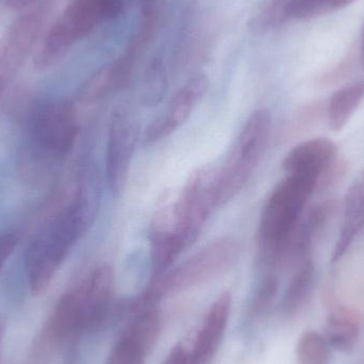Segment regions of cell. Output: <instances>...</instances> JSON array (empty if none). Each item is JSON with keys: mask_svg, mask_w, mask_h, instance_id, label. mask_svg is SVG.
<instances>
[{"mask_svg": "<svg viewBox=\"0 0 364 364\" xmlns=\"http://www.w3.org/2000/svg\"><path fill=\"white\" fill-rule=\"evenodd\" d=\"M97 190L87 179L62 195L49 207L46 218L26 252V272L32 294H43L97 211Z\"/></svg>", "mask_w": 364, "mask_h": 364, "instance_id": "6da1fadb", "label": "cell"}, {"mask_svg": "<svg viewBox=\"0 0 364 364\" xmlns=\"http://www.w3.org/2000/svg\"><path fill=\"white\" fill-rule=\"evenodd\" d=\"M114 275L108 264L92 267L58 301L45 327V338L64 344L102 324L110 308Z\"/></svg>", "mask_w": 364, "mask_h": 364, "instance_id": "7a4b0ae2", "label": "cell"}, {"mask_svg": "<svg viewBox=\"0 0 364 364\" xmlns=\"http://www.w3.org/2000/svg\"><path fill=\"white\" fill-rule=\"evenodd\" d=\"M318 186L312 177L287 175L269 195L258 228L259 267L275 273L306 205Z\"/></svg>", "mask_w": 364, "mask_h": 364, "instance_id": "3957f363", "label": "cell"}, {"mask_svg": "<svg viewBox=\"0 0 364 364\" xmlns=\"http://www.w3.org/2000/svg\"><path fill=\"white\" fill-rule=\"evenodd\" d=\"M218 168L207 164L188 176L176 200L164 205L166 232L184 250L196 241L205 222L218 207Z\"/></svg>", "mask_w": 364, "mask_h": 364, "instance_id": "277c9868", "label": "cell"}, {"mask_svg": "<svg viewBox=\"0 0 364 364\" xmlns=\"http://www.w3.org/2000/svg\"><path fill=\"white\" fill-rule=\"evenodd\" d=\"M271 132L269 110L260 109L250 114L226 161L218 168V205H226L243 190L267 151Z\"/></svg>", "mask_w": 364, "mask_h": 364, "instance_id": "5b68a950", "label": "cell"}, {"mask_svg": "<svg viewBox=\"0 0 364 364\" xmlns=\"http://www.w3.org/2000/svg\"><path fill=\"white\" fill-rule=\"evenodd\" d=\"M241 257V246L233 237L214 240L176 267L159 276L146 299L178 294L215 279L232 269Z\"/></svg>", "mask_w": 364, "mask_h": 364, "instance_id": "8992f818", "label": "cell"}, {"mask_svg": "<svg viewBox=\"0 0 364 364\" xmlns=\"http://www.w3.org/2000/svg\"><path fill=\"white\" fill-rule=\"evenodd\" d=\"M104 21H107L104 0H72L45 34L34 55V65L38 70L55 65Z\"/></svg>", "mask_w": 364, "mask_h": 364, "instance_id": "52a82bcc", "label": "cell"}, {"mask_svg": "<svg viewBox=\"0 0 364 364\" xmlns=\"http://www.w3.org/2000/svg\"><path fill=\"white\" fill-rule=\"evenodd\" d=\"M80 128L74 104L49 100L34 105L27 117V134L36 153L46 158L65 157L72 151Z\"/></svg>", "mask_w": 364, "mask_h": 364, "instance_id": "ba28073f", "label": "cell"}, {"mask_svg": "<svg viewBox=\"0 0 364 364\" xmlns=\"http://www.w3.org/2000/svg\"><path fill=\"white\" fill-rule=\"evenodd\" d=\"M136 138L138 129L132 112L126 108L113 110L107 141L106 176L109 188L115 196H119L125 188Z\"/></svg>", "mask_w": 364, "mask_h": 364, "instance_id": "9c48e42d", "label": "cell"}, {"mask_svg": "<svg viewBox=\"0 0 364 364\" xmlns=\"http://www.w3.org/2000/svg\"><path fill=\"white\" fill-rule=\"evenodd\" d=\"M46 12L38 6L15 19L0 44V96L25 63L38 38Z\"/></svg>", "mask_w": 364, "mask_h": 364, "instance_id": "30bf717a", "label": "cell"}, {"mask_svg": "<svg viewBox=\"0 0 364 364\" xmlns=\"http://www.w3.org/2000/svg\"><path fill=\"white\" fill-rule=\"evenodd\" d=\"M208 90L205 75L197 74L188 79L174 94L166 110L158 115L144 134L146 144L160 142L172 136L190 119Z\"/></svg>", "mask_w": 364, "mask_h": 364, "instance_id": "8fae6325", "label": "cell"}, {"mask_svg": "<svg viewBox=\"0 0 364 364\" xmlns=\"http://www.w3.org/2000/svg\"><path fill=\"white\" fill-rule=\"evenodd\" d=\"M161 325L151 316H138L122 331L106 364H145L157 346Z\"/></svg>", "mask_w": 364, "mask_h": 364, "instance_id": "7c38bea8", "label": "cell"}, {"mask_svg": "<svg viewBox=\"0 0 364 364\" xmlns=\"http://www.w3.org/2000/svg\"><path fill=\"white\" fill-rule=\"evenodd\" d=\"M231 310V295L223 292L212 303L192 340L196 364H211L222 344Z\"/></svg>", "mask_w": 364, "mask_h": 364, "instance_id": "4fadbf2b", "label": "cell"}, {"mask_svg": "<svg viewBox=\"0 0 364 364\" xmlns=\"http://www.w3.org/2000/svg\"><path fill=\"white\" fill-rule=\"evenodd\" d=\"M337 145L326 138L312 139L296 145L282 162L286 175L318 179L335 164Z\"/></svg>", "mask_w": 364, "mask_h": 364, "instance_id": "5bb4252c", "label": "cell"}, {"mask_svg": "<svg viewBox=\"0 0 364 364\" xmlns=\"http://www.w3.org/2000/svg\"><path fill=\"white\" fill-rule=\"evenodd\" d=\"M333 209V203L325 201L310 208L305 215L301 216L284 248L280 267L292 265L299 267L307 260L308 252L311 250L314 240L326 224Z\"/></svg>", "mask_w": 364, "mask_h": 364, "instance_id": "9a60e30c", "label": "cell"}, {"mask_svg": "<svg viewBox=\"0 0 364 364\" xmlns=\"http://www.w3.org/2000/svg\"><path fill=\"white\" fill-rule=\"evenodd\" d=\"M364 228V173L353 182L344 200L343 226L333 254L337 262L348 252L357 235Z\"/></svg>", "mask_w": 364, "mask_h": 364, "instance_id": "2e32d148", "label": "cell"}, {"mask_svg": "<svg viewBox=\"0 0 364 364\" xmlns=\"http://www.w3.org/2000/svg\"><path fill=\"white\" fill-rule=\"evenodd\" d=\"M360 333L356 314L346 308H338L327 318L325 339L331 348L338 352L350 353L354 350Z\"/></svg>", "mask_w": 364, "mask_h": 364, "instance_id": "e0dca14e", "label": "cell"}, {"mask_svg": "<svg viewBox=\"0 0 364 364\" xmlns=\"http://www.w3.org/2000/svg\"><path fill=\"white\" fill-rule=\"evenodd\" d=\"M316 279V267L311 260L307 259L297 267L294 276L291 279L284 297H282V314L293 316L301 311L309 299Z\"/></svg>", "mask_w": 364, "mask_h": 364, "instance_id": "ac0fdd59", "label": "cell"}, {"mask_svg": "<svg viewBox=\"0 0 364 364\" xmlns=\"http://www.w3.org/2000/svg\"><path fill=\"white\" fill-rule=\"evenodd\" d=\"M364 98V80L350 83L336 92L328 105V124L333 132L346 127Z\"/></svg>", "mask_w": 364, "mask_h": 364, "instance_id": "d6986e66", "label": "cell"}, {"mask_svg": "<svg viewBox=\"0 0 364 364\" xmlns=\"http://www.w3.org/2000/svg\"><path fill=\"white\" fill-rule=\"evenodd\" d=\"M284 21L308 19L341 10L356 0H279Z\"/></svg>", "mask_w": 364, "mask_h": 364, "instance_id": "ffe728a7", "label": "cell"}, {"mask_svg": "<svg viewBox=\"0 0 364 364\" xmlns=\"http://www.w3.org/2000/svg\"><path fill=\"white\" fill-rule=\"evenodd\" d=\"M279 289V280L273 272H264L262 277L252 291L248 305V316L252 318H260L273 306Z\"/></svg>", "mask_w": 364, "mask_h": 364, "instance_id": "44dd1931", "label": "cell"}, {"mask_svg": "<svg viewBox=\"0 0 364 364\" xmlns=\"http://www.w3.org/2000/svg\"><path fill=\"white\" fill-rule=\"evenodd\" d=\"M296 355L299 364H329L331 346L322 335L308 331L299 337Z\"/></svg>", "mask_w": 364, "mask_h": 364, "instance_id": "7402d4cb", "label": "cell"}, {"mask_svg": "<svg viewBox=\"0 0 364 364\" xmlns=\"http://www.w3.org/2000/svg\"><path fill=\"white\" fill-rule=\"evenodd\" d=\"M166 87V78L160 64L151 66L145 79L143 100L146 106H155L161 100Z\"/></svg>", "mask_w": 364, "mask_h": 364, "instance_id": "603a6c76", "label": "cell"}, {"mask_svg": "<svg viewBox=\"0 0 364 364\" xmlns=\"http://www.w3.org/2000/svg\"><path fill=\"white\" fill-rule=\"evenodd\" d=\"M164 364H196L194 352H193L192 341L191 343L181 342L174 346Z\"/></svg>", "mask_w": 364, "mask_h": 364, "instance_id": "cb8c5ba5", "label": "cell"}, {"mask_svg": "<svg viewBox=\"0 0 364 364\" xmlns=\"http://www.w3.org/2000/svg\"><path fill=\"white\" fill-rule=\"evenodd\" d=\"M19 242L17 233L6 232L0 235V269L10 258Z\"/></svg>", "mask_w": 364, "mask_h": 364, "instance_id": "d4e9b609", "label": "cell"}, {"mask_svg": "<svg viewBox=\"0 0 364 364\" xmlns=\"http://www.w3.org/2000/svg\"><path fill=\"white\" fill-rule=\"evenodd\" d=\"M107 21L119 17L127 6L128 0H104Z\"/></svg>", "mask_w": 364, "mask_h": 364, "instance_id": "484cf974", "label": "cell"}, {"mask_svg": "<svg viewBox=\"0 0 364 364\" xmlns=\"http://www.w3.org/2000/svg\"><path fill=\"white\" fill-rule=\"evenodd\" d=\"M36 0H8L9 6L14 9H23L31 6Z\"/></svg>", "mask_w": 364, "mask_h": 364, "instance_id": "4316f807", "label": "cell"}, {"mask_svg": "<svg viewBox=\"0 0 364 364\" xmlns=\"http://www.w3.org/2000/svg\"><path fill=\"white\" fill-rule=\"evenodd\" d=\"M361 63L364 68V23L361 29Z\"/></svg>", "mask_w": 364, "mask_h": 364, "instance_id": "83f0119b", "label": "cell"}, {"mask_svg": "<svg viewBox=\"0 0 364 364\" xmlns=\"http://www.w3.org/2000/svg\"><path fill=\"white\" fill-rule=\"evenodd\" d=\"M143 1L147 4V6H153V2L155 1V0H143Z\"/></svg>", "mask_w": 364, "mask_h": 364, "instance_id": "f1b7e54d", "label": "cell"}]
</instances>
